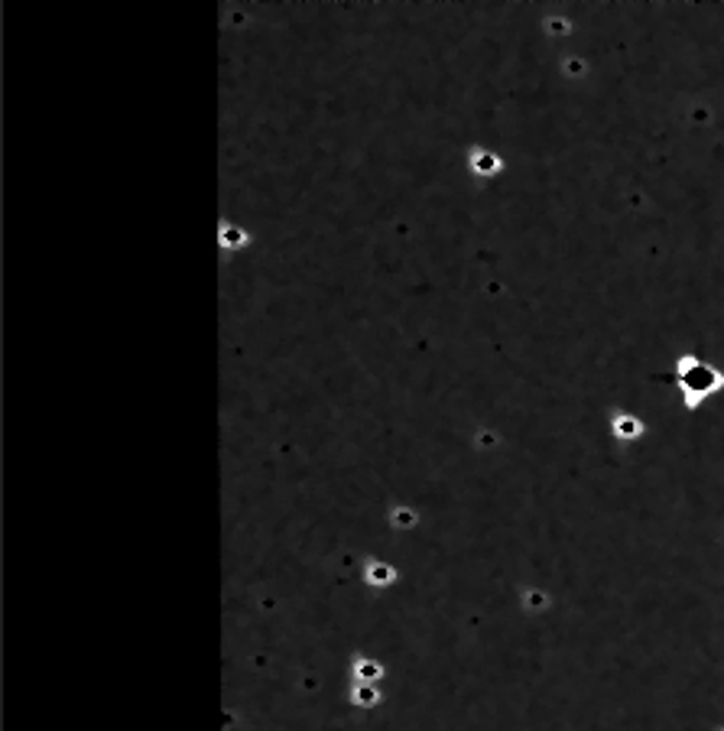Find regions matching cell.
Returning a JSON list of instances; mask_svg holds the SVG:
<instances>
[{"mask_svg":"<svg viewBox=\"0 0 724 731\" xmlns=\"http://www.w3.org/2000/svg\"><path fill=\"white\" fill-rule=\"evenodd\" d=\"M523 605H526L530 611H540V608H546L549 601H546V595H542V592H536V588H533V592L523 595Z\"/></svg>","mask_w":724,"mask_h":731,"instance_id":"cell-11","label":"cell"},{"mask_svg":"<svg viewBox=\"0 0 724 731\" xmlns=\"http://www.w3.org/2000/svg\"><path fill=\"white\" fill-rule=\"evenodd\" d=\"M464 163H468V172L478 179H494L503 172V160L497 150H491V146H468V153H464Z\"/></svg>","mask_w":724,"mask_h":731,"instance_id":"cell-2","label":"cell"},{"mask_svg":"<svg viewBox=\"0 0 724 731\" xmlns=\"http://www.w3.org/2000/svg\"><path fill=\"white\" fill-rule=\"evenodd\" d=\"M585 59H578V55H569V59H562V72L569 78H578V75H585Z\"/></svg>","mask_w":724,"mask_h":731,"instance_id":"cell-10","label":"cell"},{"mask_svg":"<svg viewBox=\"0 0 724 731\" xmlns=\"http://www.w3.org/2000/svg\"><path fill=\"white\" fill-rule=\"evenodd\" d=\"M672 374H676V384L682 390V400H686V410H695L705 397L724 387V374L715 368V364L698 361V354H682L672 364Z\"/></svg>","mask_w":724,"mask_h":731,"instance_id":"cell-1","label":"cell"},{"mask_svg":"<svg viewBox=\"0 0 724 731\" xmlns=\"http://www.w3.org/2000/svg\"><path fill=\"white\" fill-rule=\"evenodd\" d=\"M364 582L374 585V588H386V585L396 582V569H393L390 562L367 559V566H364Z\"/></svg>","mask_w":724,"mask_h":731,"instance_id":"cell-3","label":"cell"},{"mask_svg":"<svg viewBox=\"0 0 724 731\" xmlns=\"http://www.w3.org/2000/svg\"><path fill=\"white\" fill-rule=\"evenodd\" d=\"M416 510H409V507H393L390 510V524L393 527H400V530H406V527H416Z\"/></svg>","mask_w":724,"mask_h":731,"instance_id":"cell-8","label":"cell"},{"mask_svg":"<svg viewBox=\"0 0 724 731\" xmlns=\"http://www.w3.org/2000/svg\"><path fill=\"white\" fill-rule=\"evenodd\" d=\"M542 30H546L549 36H565V33H572V20H565V16H546V20H542Z\"/></svg>","mask_w":724,"mask_h":731,"instance_id":"cell-9","label":"cell"},{"mask_svg":"<svg viewBox=\"0 0 724 731\" xmlns=\"http://www.w3.org/2000/svg\"><path fill=\"white\" fill-rule=\"evenodd\" d=\"M218 244H221L224 251H240V247L250 244V234H247L240 224L221 221V224H218Z\"/></svg>","mask_w":724,"mask_h":731,"instance_id":"cell-4","label":"cell"},{"mask_svg":"<svg viewBox=\"0 0 724 731\" xmlns=\"http://www.w3.org/2000/svg\"><path fill=\"white\" fill-rule=\"evenodd\" d=\"M611 426H614V436L617 439H637L640 432H643V423H640L637 416H630V413H614Z\"/></svg>","mask_w":724,"mask_h":731,"instance_id":"cell-6","label":"cell"},{"mask_svg":"<svg viewBox=\"0 0 724 731\" xmlns=\"http://www.w3.org/2000/svg\"><path fill=\"white\" fill-rule=\"evenodd\" d=\"M351 702L361 708H374L380 702V689L374 683H355V689H351Z\"/></svg>","mask_w":724,"mask_h":731,"instance_id":"cell-7","label":"cell"},{"mask_svg":"<svg viewBox=\"0 0 724 731\" xmlns=\"http://www.w3.org/2000/svg\"><path fill=\"white\" fill-rule=\"evenodd\" d=\"M351 673H355V683H377L384 676V666L377 660H370V656H357L351 663Z\"/></svg>","mask_w":724,"mask_h":731,"instance_id":"cell-5","label":"cell"}]
</instances>
